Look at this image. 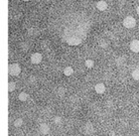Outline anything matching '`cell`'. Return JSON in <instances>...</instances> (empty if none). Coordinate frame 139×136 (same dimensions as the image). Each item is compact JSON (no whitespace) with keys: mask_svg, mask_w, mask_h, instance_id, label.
I'll return each mask as SVG.
<instances>
[{"mask_svg":"<svg viewBox=\"0 0 139 136\" xmlns=\"http://www.w3.org/2000/svg\"><path fill=\"white\" fill-rule=\"evenodd\" d=\"M20 72H21V68L18 64H12V65H9V67H8V74L12 77L18 76Z\"/></svg>","mask_w":139,"mask_h":136,"instance_id":"obj_1","label":"cell"},{"mask_svg":"<svg viewBox=\"0 0 139 136\" xmlns=\"http://www.w3.org/2000/svg\"><path fill=\"white\" fill-rule=\"evenodd\" d=\"M123 25H124V27L128 28V29L134 28L135 25H136V20L132 16H127L123 20Z\"/></svg>","mask_w":139,"mask_h":136,"instance_id":"obj_2","label":"cell"},{"mask_svg":"<svg viewBox=\"0 0 139 136\" xmlns=\"http://www.w3.org/2000/svg\"><path fill=\"white\" fill-rule=\"evenodd\" d=\"M41 61H42V56H41V53H40V52H34V53L31 55V57H30V62H31V64H33V65L40 64Z\"/></svg>","mask_w":139,"mask_h":136,"instance_id":"obj_3","label":"cell"},{"mask_svg":"<svg viewBox=\"0 0 139 136\" xmlns=\"http://www.w3.org/2000/svg\"><path fill=\"white\" fill-rule=\"evenodd\" d=\"M66 43L70 45H79L82 43V39L79 37H69L66 39Z\"/></svg>","mask_w":139,"mask_h":136,"instance_id":"obj_4","label":"cell"},{"mask_svg":"<svg viewBox=\"0 0 139 136\" xmlns=\"http://www.w3.org/2000/svg\"><path fill=\"white\" fill-rule=\"evenodd\" d=\"M130 50L133 52H139V40L134 39L130 42Z\"/></svg>","mask_w":139,"mask_h":136,"instance_id":"obj_5","label":"cell"},{"mask_svg":"<svg viewBox=\"0 0 139 136\" xmlns=\"http://www.w3.org/2000/svg\"><path fill=\"white\" fill-rule=\"evenodd\" d=\"M96 7H97V9L100 10V11H105L107 9V7H108V4H107L106 1L101 0V1H98V2H97Z\"/></svg>","mask_w":139,"mask_h":136,"instance_id":"obj_6","label":"cell"},{"mask_svg":"<svg viewBox=\"0 0 139 136\" xmlns=\"http://www.w3.org/2000/svg\"><path fill=\"white\" fill-rule=\"evenodd\" d=\"M49 130H51V128H49V126H48L47 124H46V123L40 124V133H41V134H43V135H46V134H48Z\"/></svg>","mask_w":139,"mask_h":136,"instance_id":"obj_7","label":"cell"},{"mask_svg":"<svg viewBox=\"0 0 139 136\" xmlns=\"http://www.w3.org/2000/svg\"><path fill=\"white\" fill-rule=\"evenodd\" d=\"M105 90H106V87H105V85L103 84V83H98L95 86V91L98 94H103L105 92Z\"/></svg>","mask_w":139,"mask_h":136,"instance_id":"obj_8","label":"cell"},{"mask_svg":"<svg viewBox=\"0 0 139 136\" xmlns=\"http://www.w3.org/2000/svg\"><path fill=\"white\" fill-rule=\"evenodd\" d=\"M84 131L86 134H92L93 131H94V127H93V124L91 123H87L84 127Z\"/></svg>","mask_w":139,"mask_h":136,"instance_id":"obj_9","label":"cell"},{"mask_svg":"<svg viewBox=\"0 0 139 136\" xmlns=\"http://www.w3.org/2000/svg\"><path fill=\"white\" fill-rule=\"evenodd\" d=\"M64 74L66 77H70V76H72L74 74V69L72 67H66V68L64 69Z\"/></svg>","mask_w":139,"mask_h":136,"instance_id":"obj_10","label":"cell"},{"mask_svg":"<svg viewBox=\"0 0 139 136\" xmlns=\"http://www.w3.org/2000/svg\"><path fill=\"white\" fill-rule=\"evenodd\" d=\"M18 99L21 102H25L27 99H28V94L25 92H21L19 95H18Z\"/></svg>","mask_w":139,"mask_h":136,"instance_id":"obj_11","label":"cell"},{"mask_svg":"<svg viewBox=\"0 0 139 136\" xmlns=\"http://www.w3.org/2000/svg\"><path fill=\"white\" fill-rule=\"evenodd\" d=\"M132 78L136 81H139V67L134 69V71L132 72Z\"/></svg>","mask_w":139,"mask_h":136,"instance_id":"obj_12","label":"cell"},{"mask_svg":"<svg viewBox=\"0 0 139 136\" xmlns=\"http://www.w3.org/2000/svg\"><path fill=\"white\" fill-rule=\"evenodd\" d=\"M22 124H23V120L21 119V118H17V119H15L13 122V125L15 126V127H21L22 126Z\"/></svg>","mask_w":139,"mask_h":136,"instance_id":"obj_13","label":"cell"},{"mask_svg":"<svg viewBox=\"0 0 139 136\" xmlns=\"http://www.w3.org/2000/svg\"><path fill=\"white\" fill-rule=\"evenodd\" d=\"M85 65L88 69H93V67H94V61L91 59V58H88L86 59V62H85Z\"/></svg>","mask_w":139,"mask_h":136,"instance_id":"obj_14","label":"cell"},{"mask_svg":"<svg viewBox=\"0 0 139 136\" xmlns=\"http://www.w3.org/2000/svg\"><path fill=\"white\" fill-rule=\"evenodd\" d=\"M15 87H16V85L14 82H9L8 83V91L9 92H13L15 90Z\"/></svg>","mask_w":139,"mask_h":136,"instance_id":"obj_15","label":"cell"},{"mask_svg":"<svg viewBox=\"0 0 139 136\" xmlns=\"http://www.w3.org/2000/svg\"><path fill=\"white\" fill-rule=\"evenodd\" d=\"M66 93V90L65 89V88H63V87H60V89L58 90V95L59 96H60V97H63V96H65Z\"/></svg>","mask_w":139,"mask_h":136,"instance_id":"obj_16","label":"cell"},{"mask_svg":"<svg viewBox=\"0 0 139 136\" xmlns=\"http://www.w3.org/2000/svg\"><path fill=\"white\" fill-rule=\"evenodd\" d=\"M28 82H29L30 84H35V82H36V78H35L34 76H30L29 79H28Z\"/></svg>","mask_w":139,"mask_h":136,"instance_id":"obj_17","label":"cell"},{"mask_svg":"<svg viewBox=\"0 0 139 136\" xmlns=\"http://www.w3.org/2000/svg\"><path fill=\"white\" fill-rule=\"evenodd\" d=\"M60 122H62V118L60 116H57L54 118V123L57 124V125H60Z\"/></svg>","mask_w":139,"mask_h":136,"instance_id":"obj_18","label":"cell"},{"mask_svg":"<svg viewBox=\"0 0 139 136\" xmlns=\"http://www.w3.org/2000/svg\"><path fill=\"white\" fill-rule=\"evenodd\" d=\"M21 47H22L24 51H27V50H28V43H25V42L22 43V45H21Z\"/></svg>","mask_w":139,"mask_h":136,"instance_id":"obj_19","label":"cell"},{"mask_svg":"<svg viewBox=\"0 0 139 136\" xmlns=\"http://www.w3.org/2000/svg\"><path fill=\"white\" fill-rule=\"evenodd\" d=\"M136 12H137V14L139 15V5L137 6V8H136Z\"/></svg>","mask_w":139,"mask_h":136,"instance_id":"obj_20","label":"cell"},{"mask_svg":"<svg viewBox=\"0 0 139 136\" xmlns=\"http://www.w3.org/2000/svg\"><path fill=\"white\" fill-rule=\"evenodd\" d=\"M22 1H25V2H27V1H29V0H22Z\"/></svg>","mask_w":139,"mask_h":136,"instance_id":"obj_21","label":"cell"}]
</instances>
